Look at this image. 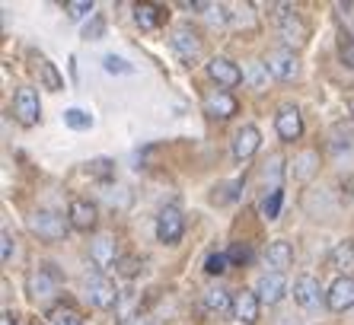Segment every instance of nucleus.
Wrapping results in <instances>:
<instances>
[{"label": "nucleus", "mask_w": 354, "mask_h": 325, "mask_svg": "<svg viewBox=\"0 0 354 325\" xmlns=\"http://www.w3.org/2000/svg\"><path fill=\"white\" fill-rule=\"evenodd\" d=\"M29 230H32L39 239H48V243H58L64 239L67 230H71V220L58 211H35L29 217Z\"/></svg>", "instance_id": "nucleus-1"}, {"label": "nucleus", "mask_w": 354, "mask_h": 325, "mask_svg": "<svg viewBox=\"0 0 354 325\" xmlns=\"http://www.w3.org/2000/svg\"><path fill=\"white\" fill-rule=\"evenodd\" d=\"M278 32L281 39H284V45H288L290 51L294 48H304L306 45V35H310V29H306V23L300 19V13L290 7H278Z\"/></svg>", "instance_id": "nucleus-2"}, {"label": "nucleus", "mask_w": 354, "mask_h": 325, "mask_svg": "<svg viewBox=\"0 0 354 325\" xmlns=\"http://www.w3.org/2000/svg\"><path fill=\"white\" fill-rule=\"evenodd\" d=\"M86 300L96 309H115L118 306V287L115 281H109L106 275H90L86 277Z\"/></svg>", "instance_id": "nucleus-3"}, {"label": "nucleus", "mask_w": 354, "mask_h": 325, "mask_svg": "<svg viewBox=\"0 0 354 325\" xmlns=\"http://www.w3.org/2000/svg\"><path fill=\"white\" fill-rule=\"evenodd\" d=\"M26 293L32 297L35 303H48L58 297V275L48 268H35L26 277Z\"/></svg>", "instance_id": "nucleus-4"}, {"label": "nucleus", "mask_w": 354, "mask_h": 325, "mask_svg": "<svg viewBox=\"0 0 354 325\" xmlns=\"http://www.w3.org/2000/svg\"><path fill=\"white\" fill-rule=\"evenodd\" d=\"M13 115L23 128H32L39 124V115H41V106H39V93L32 86H19L17 96H13Z\"/></svg>", "instance_id": "nucleus-5"}, {"label": "nucleus", "mask_w": 354, "mask_h": 325, "mask_svg": "<svg viewBox=\"0 0 354 325\" xmlns=\"http://www.w3.org/2000/svg\"><path fill=\"white\" fill-rule=\"evenodd\" d=\"M169 45H173V51L185 64H192V61L201 57V39H198V32L192 26H176L173 35H169Z\"/></svg>", "instance_id": "nucleus-6"}, {"label": "nucleus", "mask_w": 354, "mask_h": 325, "mask_svg": "<svg viewBox=\"0 0 354 325\" xmlns=\"http://www.w3.org/2000/svg\"><path fill=\"white\" fill-rule=\"evenodd\" d=\"M185 233V217H182L179 207H163L157 217V239L166 245H176Z\"/></svg>", "instance_id": "nucleus-7"}, {"label": "nucleus", "mask_w": 354, "mask_h": 325, "mask_svg": "<svg viewBox=\"0 0 354 325\" xmlns=\"http://www.w3.org/2000/svg\"><path fill=\"white\" fill-rule=\"evenodd\" d=\"M67 220H71L74 230L90 233V230H96V223H99V207L93 201H86V198H74L71 207H67Z\"/></svg>", "instance_id": "nucleus-8"}, {"label": "nucleus", "mask_w": 354, "mask_h": 325, "mask_svg": "<svg viewBox=\"0 0 354 325\" xmlns=\"http://www.w3.org/2000/svg\"><path fill=\"white\" fill-rule=\"evenodd\" d=\"M201 109H205L207 118H217V122H227V118H233L239 109V102L230 96L227 90H211L205 96V102H201Z\"/></svg>", "instance_id": "nucleus-9"}, {"label": "nucleus", "mask_w": 354, "mask_h": 325, "mask_svg": "<svg viewBox=\"0 0 354 325\" xmlns=\"http://www.w3.org/2000/svg\"><path fill=\"white\" fill-rule=\"evenodd\" d=\"M259 309H262V300H259L256 290H236L233 293V319L243 325H256L259 322Z\"/></svg>", "instance_id": "nucleus-10"}, {"label": "nucleus", "mask_w": 354, "mask_h": 325, "mask_svg": "<svg viewBox=\"0 0 354 325\" xmlns=\"http://www.w3.org/2000/svg\"><path fill=\"white\" fill-rule=\"evenodd\" d=\"M265 64H268V73H272L274 80H294L300 64H297V55L290 48H274L268 51L265 57Z\"/></svg>", "instance_id": "nucleus-11"}, {"label": "nucleus", "mask_w": 354, "mask_h": 325, "mask_svg": "<svg viewBox=\"0 0 354 325\" xmlns=\"http://www.w3.org/2000/svg\"><path fill=\"white\" fill-rule=\"evenodd\" d=\"M322 300H326V293H322V284L316 281L313 275H300L294 281V303H297V306L316 309Z\"/></svg>", "instance_id": "nucleus-12"}, {"label": "nucleus", "mask_w": 354, "mask_h": 325, "mask_svg": "<svg viewBox=\"0 0 354 325\" xmlns=\"http://www.w3.org/2000/svg\"><path fill=\"white\" fill-rule=\"evenodd\" d=\"M207 77H211L217 86H223V90L243 83V71L233 64L230 57H211V61H207Z\"/></svg>", "instance_id": "nucleus-13"}, {"label": "nucleus", "mask_w": 354, "mask_h": 325, "mask_svg": "<svg viewBox=\"0 0 354 325\" xmlns=\"http://www.w3.org/2000/svg\"><path fill=\"white\" fill-rule=\"evenodd\" d=\"M256 293H259V300L262 303L274 306V303H281L284 300V293H288V277L281 275V271H265V275L259 277Z\"/></svg>", "instance_id": "nucleus-14"}, {"label": "nucleus", "mask_w": 354, "mask_h": 325, "mask_svg": "<svg viewBox=\"0 0 354 325\" xmlns=\"http://www.w3.org/2000/svg\"><path fill=\"white\" fill-rule=\"evenodd\" d=\"M326 306L332 313H345L354 306V277H335L332 287L326 290Z\"/></svg>", "instance_id": "nucleus-15"}, {"label": "nucleus", "mask_w": 354, "mask_h": 325, "mask_svg": "<svg viewBox=\"0 0 354 325\" xmlns=\"http://www.w3.org/2000/svg\"><path fill=\"white\" fill-rule=\"evenodd\" d=\"M90 259L96 261L99 268H109V265H118V239L112 233H99L90 243Z\"/></svg>", "instance_id": "nucleus-16"}, {"label": "nucleus", "mask_w": 354, "mask_h": 325, "mask_svg": "<svg viewBox=\"0 0 354 325\" xmlns=\"http://www.w3.org/2000/svg\"><path fill=\"white\" fill-rule=\"evenodd\" d=\"M259 147H262V134H259L256 124H243V128L233 134V156H236L239 162H246Z\"/></svg>", "instance_id": "nucleus-17"}, {"label": "nucleus", "mask_w": 354, "mask_h": 325, "mask_svg": "<svg viewBox=\"0 0 354 325\" xmlns=\"http://www.w3.org/2000/svg\"><path fill=\"white\" fill-rule=\"evenodd\" d=\"M274 128H278V138L290 144V140H297L304 134V118H300V112L294 106H284L274 115Z\"/></svg>", "instance_id": "nucleus-18"}, {"label": "nucleus", "mask_w": 354, "mask_h": 325, "mask_svg": "<svg viewBox=\"0 0 354 325\" xmlns=\"http://www.w3.org/2000/svg\"><path fill=\"white\" fill-rule=\"evenodd\" d=\"M265 261H268L272 271H281V275H284V268L294 265V245L284 243V239H274V243H268V249H265Z\"/></svg>", "instance_id": "nucleus-19"}, {"label": "nucleus", "mask_w": 354, "mask_h": 325, "mask_svg": "<svg viewBox=\"0 0 354 325\" xmlns=\"http://www.w3.org/2000/svg\"><path fill=\"white\" fill-rule=\"evenodd\" d=\"M326 265H329L332 271H338V277H351V271H354V243H348V239L345 243H338L329 252Z\"/></svg>", "instance_id": "nucleus-20"}, {"label": "nucleus", "mask_w": 354, "mask_h": 325, "mask_svg": "<svg viewBox=\"0 0 354 325\" xmlns=\"http://www.w3.org/2000/svg\"><path fill=\"white\" fill-rule=\"evenodd\" d=\"M205 309L211 316H233V293L223 290V287L205 290Z\"/></svg>", "instance_id": "nucleus-21"}, {"label": "nucleus", "mask_w": 354, "mask_h": 325, "mask_svg": "<svg viewBox=\"0 0 354 325\" xmlns=\"http://www.w3.org/2000/svg\"><path fill=\"white\" fill-rule=\"evenodd\" d=\"M243 83H246L249 90H265V83H268V64H265V61H246V64H243Z\"/></svg>", "instance_id": "nucleus-22"}, {"label": "nucleus", "mask_w": 354, "mask_h": 325, "mask_svg": "<svg viewBox=\"0 0 354 325\" xmlns=\"http://www.w3.org/2000/svg\"><path fill=\"white\" fill-rule=\"evenodd\" d=\"M134 23L150 32V29H157V26L163 23V10H160L157 3H138V7H134Z\"/></svg>", "instance_id": "nucleus-23"}, {"label": "nucleus", "mask_w": 354, "mask_h": 325, "mask_svg": "<svg viewBox=\"0 0 354 325\" xmlns=\"http://www.w3.org/2000/svg\"><path fill=\"white\" fill-rule=\"evenodd\" d=\"M39 77H41V86H45V90H51V93L64 90V77H61L58 67L51 64V61H45V57L39 61Z\"/></svg>", "instance_id": "nucleus-24"}, {"label": "nucleus", "mask_w": 354, "mask_h": 325, "mask_svg": "<svg viewBox=\"0 0 354 325\" xmlns=\"http://www.w3.org/2000/svg\"><path fill=\"white\" fill-rule=\"evenodd\" d=\"M281 201H284V192H281V188H268V195L259 201V211H262V217L265 220H278Z\"/></svg>", "instance_id": "nucleus-25"}, {"label": "nucleus", "mask_w": 354, "mask_h": 325, "mask_svg": "<svg viewBox=\"0 0 354 325\" xmlns=\"http://www.w3.org/2000/svg\"><path fill=\"white\" fill-rule=\"evenodd\" d=\"M316 166H319V154H316V150H304V154L294 160V176L297 179H310L316 172Z\"/></svg>", "instance_id": "nucleus-26"}, {"label": "nucleus", "mask_w": 354, "mask_h": 325, "mask_svg": "<svg viewBox=\"0 0 354 325\" xmlns=\"http://www.w3.org/2000/svg\"><path fill=\"white\" fill-rule=\"evenodd\" d=\"M64 124L74 131H90L93 128V115L83 112V109H67L64 112Z\"/></svg>", "instance_id": "nucleus-27"}, {"label": "nucleus", "mask_w": 354, "mask_h": 325, "mask_svg": "<svg viewBox=\"0 0 354 325\" xmlns=\"http://www.w3.org/2000/svg\"><path fill=\"white\" fill-rule=\"evenodd\" d=\"M227 268H230V255H227V252H211V255L205 259V271H207L211 277L223 275Z\"/></svg>", "instance_id": "nucleus-28"}, {"label": "nucleus", "mask_w": 354, "mask_h": 325, "mask_svg": "<svg viewBox=\"0 0 354 325\" xmlns=\"http://www.w3.org/2000/svg\"><path fill=\"white\" fill-rule=\"evenodd\" d=\"M338 61H342L348 71H354V39L348 32L338 39Z\"/></svg>", "instance_id": "nucleus-29"}, {"label": "nucleus", "mask_w": 354, "mask_h": 325, "mask_svg": "<svg viewBox=\"0 0 354 325\" xmlns=\"http://www.w3.org/2000/svg\"><path fill=\"white\" fill-rule=\"evenodd\" d=\"M64 10L71 19H83L86 13H93V0H67Z\"/></svg>", "instance_id": "nucleus-30"}, {"label": "nucleus", "mask_w": 354, "mask_h": 325, "mask_svg": "<svg viewBox=\"0 0 354 325\" xmlns=\"http://www.w3.org/2000/svg\"><path fill=\"white\" fill-rule=\"evenodd\" d=\"M102 67H106V73H134V67L128 64L124 57H115V55L102 57Z\"/></svg>", "instance_id": "nucleus-31"}, {"label": "nucleus", "mask_w": 354, "mask_h": 325, "mask_svg": "<svg viewBox=\"0 0 354 325\" xmlns=\"http://www.w3.org/2000/svg\"><path fill=\"white\" fill-rule=\"evenodd\" d=\"M281 162H284V160H281V156H272V160L265 162V169H262L265 182L272 179V188H281V185H278V179H281Z\"/></svg>", "instance_id": "nucleus-32"}, {"label": "nucleus", "mask_w": 354, "mask_h": 325, "mask_svg": "<svg viewBox=\"0 0 354 325\" xmlns=\"http://www.w3.org/2000/svg\"><path fill=\"white\" fill-rule=\"evenodd\" d=\"M115 271H118L122 277H134V275L140 271V259H134V255H124V259H118Z\"/></svg>", "instance_id": "nucleus-33"}, {"label": "nucleus", "mask_w": 354, "mask_h": 325, "mask_svg": "<svg viewBox=\"0 0 354 325\" xmlns=\"http://www.w3.org/2000/svg\"><path fill=\"white\" fill-rule=\"evenodd\" d=\"M205 17H207V23H214V26L230 23V13H227V7H223V3H211Z\"/></svg>", "instance_id": "nucleus-34"}, {"label": "nucleus", "mask_w": 354, "mask_h": 325, "mask_svg": "<svg viewBox=\"0 0 354 325\" xmlns=\"http://www.w3.org/2000/svg\"><path fill=\"white\" fill-rule=\"evenodd\" d=\"M227 255H230V261H236V265H246V261L252 259V249H249L246 243H233Z\"/></svg>", "instance_id": "nucleus-35"}, {"label": "nucleus", "mask_w": 354, "mask_h": 325, "mask_svg": "<svg viewBox=\"0 0 354 325\" xmlns=\"http://www.w3.org/2000/svg\"><path fill=\"white\" fill-rule=\"evenodd\" d=\"M51 325H83V319L77 316V313H71V309H58V313L51 316Z\"/></svg>", "instance_id": "nucleus-36"}, {"label": "nucleus", "mask_w": 354, "mask_h": 325, "mask_svg": "<svg viewBox=\"0 0 354 325\" xmlns=\"http://www.w3.org/2000/svg\"><path fill=\"white\" fill-rule=\"evenodd\" d=\"M0 259H3V265H10V259H13V236L3 230V236H0Z\"/></svg>", "instance_id": "nucleus-37"}, {"label": "nucleus", "mask_w": 354, "mask_h": 325, "mask_svg": "<svg viewBox=\"0 0 354 325\" xmlns=\"http://www.w3.org/2000/svg\"><path fill=\"white\" fill-rule=\"evenodd\" d=\"M109 166H112L109 160H93L90 162V172H93V176H99V179H109V172H112Z\"/></svg>", "instance_id": "nucleus-38"}, {"label": "nucleus", "mask_w": 354, "mask_h": 325, "mask_svg": "<svg viewBox=\"0 0 354 325\" xmlns=\"http://www.w3.org/2000/svg\"><path fill=\"white\" fill-rule=\"evenodd\" d=\"M83 35H86V39H99V35H102V19H96L93 26H86V32Z\"/></svg>", "instance_id": "nucleus-39"}, {"label": "nucleus", "mask_w": 354, "mask_h": 325, "mask_svg": "<svg viewBox=\"0 0 354 325\" xmlns=\"http://www.w3.org/2000/svg\"><path fill=\"white\" fill-rule=\"evenodd\" d=\"M0 325H17V316H13V313H3V319H0Z\"/></svg>", "instance_id": "nucleus-40"}]
</instances>
